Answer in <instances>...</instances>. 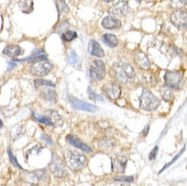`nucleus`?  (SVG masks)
I'll return each instance as SVG.
<instances>
[{"label": "nucleus", "mask_w": 187, "mask_h": 186, "mask_svg": "<svg viewBox=\"0 0 187 186\" xmlns=\"http://www.w3.org/2000/svg\"><path fill=\"white\" fill-rule=\"evenodd\" d=\"M102 26L106 30H115L119 29L121 26V22L118 18H114L112 15H108L102 21Z\"/></svg>", "instance_id": "nucleus-14"}, {"label": "nucleus", "mask_w": 187, "mask_h": 186, "mask_svg": "<svg viewBox=\"0 0 187 186\" xmlns=\"http://www.w3.org/2000/svg\"><path fill=\"white\" fill-rule=\"evenodd\" d=\"M49 169L54 176L56 177H64L67 174V170H66V166L65 163H64L63 160H61L59 156H57L56 154L53 155L52 157V161L49 165Z\"/></svg>", "instance_id": "nucleus-5"}, {"label": "nucleus", "mask_w": 187, "mask_h": 186, "mask_svg": "<svg viewBox=\"0 0 187 186\" xmlns=\"http://www.w3.org/2000/svg\"><path fill=\"white\" fill-rule=\"evenodd\" d=\"M87 93H89V97L91 100H93V101H103L104 100L103 97L99 96V95L95 93L91 87H87Z\"/></svg>", "instance_id": "nucleus-30"}, {"label": "nucleus", "mask_w": 187, "mask_h": 186, "mask_svg": "<svg viewBox=\"0 0 187 186\" xmlns=\"http://www.w3.org/2000/svg\"><path fill=\"white\" fill-rule=\"evenodd\" d=\"M33 117L35 118L37 121H39L40 123L42 124H45V125H53V122L51 121V119L49 117H46V116H42V115H39L38 113L36 112H33Z\"/></svg>", "instance_id": "nucleus-22"}, {"label": "nucleus", "mask_w": 187, "mask_h": 186, "mask_svg": "<svg viewBox=\"0 0 187 186\" xmlns=\"http://www.w3.org/2000/svg\"><path fill=\"white\" fill-rule=\"evenodd\" d=\"M183 74L180 71H167L165 73V83L170 89L179 90L182 86Z\"/></svg>", "instance_id": "nucleus-7"}, {"label": "nucleus", "mask_w": 187, "mask_h": 186, "mask_svg": "<svg viewBox=\"0 0 187 186\" xmlns=\"http://www.w3.org/2000/svg\"><path fill=\"white\" fill-rule=\"evenodd\" d=\"M65 159H66L67 166H68L72 171L81 170V169L84 167V165L87 164L86 156L77 153V152L66 151L65 152Z\"/></svg>", "instance_id": "nucleus-3"}, {"label": "nucleus", "mask_w": 187, "mask_h": 186, "mask_svg": "<svg viewBox=\"0 0 187 186\" xmlns=\"http://www.w3.org/2000/svg\"><path fill=\"white\" fill-rule=\"evenodd\" d=\"M103 42L106 44L108 47H111V48H114L118 45V39L115 35H112V34H105L103 36Z\"/></svg>", "instance_id": "nucleus-20"}, {"label": "nucleus", "mask_w": 187, "mask_h": 186, "mask_svg": "<svg viewBox=\"0 0 187 186\" xmlns=\"http://www.w3.org/2000/svg\"><path fill=\"white\" fill-rule=\"evenodd\" d=\"M171 22L180 30L187 28V12L181 9H177L171 14Z\"/></svg>", "instance_id": "nucleus-8"}, {"label": "nucleus", "mask_w": 187, "mask_h": 186, "mask_svg": "<svg viewBox=\"0 0 187 186\" xmlns=\"http://www.w3.org/2000/svg\"><path fill=\"white\" fill-rule=\"evenodd\" d=\"M158 151H159V147H155L154 150H152L151 153H149V156H148V160L149 161H154L155 159L157 158Z\"/></svg>", "instance_id": "nucleus-34"}, {"label": "nucleus", "mask_w": 187, "mask_h": 186, "mask_svg": "<svg viewBox=\"0 0 187 186\" xmlns=\"http://www.w3.org/2000/svg\"><path fill=\"white\" fill-rule=\"evenodd\" d=\"M129 10V6L127 1L125 0H120L116 2L113 6H111L109 9V12L115 16H124Z\"/></svg>", "instance_id": "nucleus-11"}, {"label": "nucleus", "mask_w": 187, "mask_h": 186, "mask_svg": "<svg viewBox=\"0 0 187 186\" xmlns=\"http://www.w3.org/2000/svg\"><path fill=\"white\" fill-rule=\"evenodd\" d=\"M103 92L110 100H117L121 95V87L115 83H106L103 87Z\"/></svg>", "instance_id": "nucleus-10"}, {"label": "nucleus", "mask_w": 187, "mask_h": 186, "mask_svg": "<svg viewBox=\"0 0 187 186\" xmlns=\"http://www.w3.org/2000/svg\"><path fill=\"white\" fill-rule=\"evenodd\" d=\"M90 77L94 82H100L106 75V67L102 60H95L90 67Z\"/></svg>", "instance_id": "nucleus-6"}, {"label": "nucleus", "mask_w": 187, "mask_h": 186, "mask_svg": "<svg viewBox=\"0 0 187 186\" xmlns=\"http://www.w3.org/2000/svg\"><path fill=\"white\" fill-rule=\"evenodd\" d=\"M89 52L91 55L96 56V57H104V50L102 49V47L100 46L97 41L95 40H91L89 43Z\"/></svg>", "instance_id": "nucleus-19"}, {"label": "nucleus", "mask_w": 187, "mask_h": 186, "mask_svg": "<svg viewBox=\"0 0 187 186\" xmlns=\"http://www.w3.org/2000/svg\"><path fill=\"white\" fill-rule=\"evenodd\" d=\"M127 164V158L125 157H119L112 160V170L118 173H123Z\"/></svg>", "instance_id": "nucleus-17"}, {"label": "nucleus", "mask_w": 187, "mask_h": 186, "mask_svg": "<svg viewBox=\"0 0 187 186\" xmlns=\"http://www.w3.org/2000/svg\"><path fill=\"white\" fill-rule=\"evenodd\" d=\"M8 157H9V159H10V162H11V164H12L13 166H14L15 168L20 169V170H22V166H20V165L18 164V160H16V159H15L14 155L12 154V152H11V150H10V148H8Z\"/></svg>", "instance_id": "nucleus-29"}, {"label": "nucleus", "mask_w": 187, "mask_h": 186, "mask_svg": "<svg viewBox=\"0 0 187 186\" xmlns=\"http://www.w3.org/2000/svg\"><path fill=\"white\" fill-rule=\"evenodd\" d=\"M52 69V64L47 59L38 60L34 62V64L30 67L29 71L36 76H45L47 75Z\"/></svg>", "instance_id": "nucleus-4"}, {"label": "nucleus", "mask_w": 187, "mask_h": 186, "mask_svg": "<svg viewBox=\"0 0 187 186\" xmlns=\"http://www.w3.org/2000/svg\"><path fill=\"white\" fill-rule=\"evenodd\" d=\"M45 170H37L33 172H25L22 175V180L30 185H36L45 177Z\"/></svg>", "instance_id": "nucleus-9"}, {"label": "nucleus", "mask_w": 187, "mask_h": 186, "mask_svg": "<svg viewBox=\"0 0 187 186\" xmlns=\"http://www.w3.org/2000/svg\"><path fill=\"white\" fill-rule=\"evenodd\" d=\"M57 8H58L59 14H65L68 11V6L63 0H57Z\"/></svg>", "instance_id": "nucleus-26"}, {"label": "nucleus", "mask_w": 187, "mask_h": 186, "mask_svg": "<svg viewBox=\"0 0 187 186\" xmlns=\"http://www.w3.org/2000/svg\"><path fill=\"white\" fill-rule=\"evenodd\" d=\"M42 140H46L47 143H48L49 144H51V145H53V144H54L52 143V140H51L49 137H47L46 135H44V134L42 135Z\"/></svg>", "instance_id": "nucleus-35"}, {"label": "nucleus", "mask_w": 187, "mask_h": 186, "mask_svg": "<svg viewBox=\"0 0 187 186\" xmlns=\"http://www.w3.org/2000/svg\"><path fill=\"white\" fill-rule=\"evenodd\" d=\"M66 141H67V143H68L70 145H72V147H74V148H79V150L86 152V153H91V148L89 147V145L86 144L84 143H83V141H81L79 138H77L76 136H74V135H72V134L67 135Z\"/></svg>", "instance_id": "nucleus-13"}, {"label": "nucleus", "mask_w": 187, "mask_h": 186, "mask_svg": "<svg viewBox=\"0 0 187 186\" xmlns=\"http://www.w3.org/2000/svg\"><path fill=\"white\" fill-rule=\"evenodd\" d=\"M105 2H110V1H113V0H103Z\"/></svg>", "instance_id": "nucleus-38"}, {"label": "nucleus", "mask_w": 187, "mask_h": 186, "mask_svg": "<svg viewBox=\"0 0 187 186\" xmlns=\"http://www.w3.org/2000/svg\"><path fill=\"white\" fill-rule=\"evenodd\" d=\"M187 5V0H171V6L174 8L180 9Z\"/></svg>", "instance_id": "nucleus-27"}, {"label": "nucleus", "mask_w": 187, "mask_h": 186, "mask_svg": "<svg viewBox=\"0 0 187 186\" xmlns=\"http://www.w3.org/2000/svg\"><path fill=\"white\" fill-rule=\"evenodd\" d=\"M161 94H162V97L164 98L165 101H167V102H169V101H171L173 99V92L171 91V89H170L169 87H161Z\"/></svg>", "instance_id": "nucleus-23"}, {"label": "nucleus", "mask_w": 187, "mask_h": 186, "mask_svg": "<svg viewBox=\"0 0 187 186\" xmlns=\"http://www.w3.org/2000/svg\"><path fill=\"white\" fill-rule=\"evenodd\" d=\"M160 106V100L151 91L144 90L139 97V107L144 111H154Z\"/></svg>", "instance_id": "nucleus-2"}, {"label": "nucleus", "mask_w": 187, "mask_h": 186, "mask_svg": "<svg viewBox=\"0 0 187 186\" xmlns=\"http://www.w3.org/2000/svg\"><path fill=\"white\" fill-rule=\"evenodd\" d=\"M76 37H77V34L75 32L71 31V30H67V31H65L62 34L61 38H62L64 42H70V41H72V40L75 39Z\"/></svg>", "instance_id": "nucleus-24"}, {"label": "nucleus", "mask_w": 187, "mask_h": 186, "mask_svg": "<svg viewBox=\"0 0 187 186\" xmlns=\"http://www.w3.org/2000/svg\"><path fill=\"white\" fill-rule=\"evenodd\" d=\"M42 59H47V55L44 50L42 49H37L35 50L32 55L26 57L25 59H19V60H14L15 62H19V61H26V62H36L38 60H42Z\"/></svg>", "instance_id": "nucleus-15"}, {"label": "nucleus", "mask_w": 187, "mask_h": 186, "mask_svg": "<svg viewBox=\"0 0 187 186\" xmlns=\"http://www.w3.org/2000/svg\"><path fill=\"white\" fill-rule=\"evenodd\" d=\"M134 62L142 69H149V67H151L148 58L142 52H136L134 54Z\"/></svg>", "instance_id": "nucleus-16"}, {"label": "nucleus", "mask_w": 187, "mask_h": 186, "mask_svg": "<svg viewBox=\"0 0 187 186\" xmlns=\"http://www.w3.org/2000/svg\"><path fill=\"white\" fill-rule=\"evenodd\" d=\"M2 125H3V124H2V121H1V120H0V128H1V127H2Z\"/></svg>", "instance_id": "nucleus-40"}, {"label": "nucleus", "mask_w": 187, "mask_h": 186, "mask_svg": "<svg viewBox=\"0 0 187 186\" xmlns=\"http://www.w3.org/2000/svg\"><path fill=\"white\" fill-rule=\"evenodd\" d=\"M35 86L36 87H55V83L50 82V80L45 79H36L35 80Z\"/></svg>", "instance_id": "nucleus-25"}, {"label": "nucleus", "mask_w": 187, "mask_h": 186, "mask_svg": "<svg viewBox=\"0 0 187 186\" xmlns=\"http://www.w3.org/2000/svg\"><path fill=\"white\" fill-rule=\"evenodd\" d=\"M68 63L71 64V65H74V66H76L77 64H79V56H77L76 54L74 53L73 51H71L70 55H69V57H68Z\"/></svg>", "instance_id": "nucleus-28"}, {"label": "nucleus", "mask_w": 187, "mask_h": 186, "mask_svg": "<svg viewBox=\"0 0 187 186\" xmlns=\"http://www.w3.org/2000/svg\"><path fill=\"white\" fill-rule=\"evenodd\" d=\"M136 1H137V2H139V3H140V2H142V1H145V0H136Z\"/></svg>", "instance_id": "nucleus-39"}, {"label": "nucleus", "mask_w": 187, "mask_h": 186, "mask_svg": "<svg viewBox=\"0 0 187 186\" xmlns=\"http://www.w3.org/2000/svg\"><path fill=\"white\" fill-rule=\"evenodd\" d=\"M70 104H71V106H72L73 109H75V110L87 111V112H94V111L97 110V107L94 106V105L83 102V101H80V100L76 99V98H73V97L70 98Z\"/></svg>", "instance_id": "nucleus-12"}, {"label": "nucleus", "mask_w": 187, "mask_h": 186, "mask_svg": "<svg viewBox=\"0 0 187 186\" xmlns=\"http://www.w3.org/2000/svg\"><path fill=\"white\" fill-rule=\"evenodd\" d=\"M8 65H9L8 70H12V68H14V67H15V61H14V60H13V61H9Z\"/></svg>", "instance_id": "nucleus-36"}, {"label": "nucleus", "mask_w": 187, "mask_h": 186, "mask_svg": "<svg viewBox=\"0 0 187 186\" xmlns=\"http://www.w3.org/2000/svg\"><path fill=\"white\" fill-rule=\"evenodd\" d=\"M22 53L23 50L18 45H7L3 49V54L6 56L12 57V58H15V57L22 55Z\"/></svg>", "instance_id": "nucleus-18"}, {"label": "nucleus", "mask_w": 187, "mask_h": 186, "mask_svg": "<svg viewBox=\"0 0 187 186\" xmlns=\"http://www.w3.org/2000/svg\"><path fill=\"white\" fill-rule=\"evenodd\" d=\"M106 145V150H109V148H112L114 147V143H111V140H109V138H106V140H103L101 141L100 144V148H104V147Z\"/></svg>", "instance_id": "nucleus-32"}, {"label": "nucleus", "mask_w": 187, "mask_h": 186, "mask_svg": "<svg viewBox=\"0 0 187 186\" xmlns=\"http://www.w3.org/2000/svg\"><path fill=\"white\" fill-rule=\"evenodd\" d=\"M114 74L117 80L121 83H128L131 80H133L135 77L134 69L132 68L131 65L124 62H118L115 63L113 66Z\"/></svg>", "instance_id": "nucleus-1"}, {"label": "nucleus", "mask_w": 187, "mask_h": 186, "mask_svg": "<svg viewBox=\"0 0 187 186\" xmlns=\"http://www.w3.org/2000/svg\"><path fill=\"white\" fill-rule=\"evenodd\" d=\"M148 129H149V126H148V125H147V126H145V128H144V130L142 131V134H144V136H147V135H148Z\"/></svg>", "instance_id": "nucleus-37"}, {"label": "nucleus", "mask_w": 187, "mask_h": 186, "mask_svg": "<svg viewBox=\"0 0 187 186\" xmlns=\"http://www.w3.org/2000/svg\"><path fill=\"white\" fill-rule=\"evenodd\" d=\"M42 97L44 98V100L49 101L51 103H56L57 95L52 90H46L44 91V92H42Z\"/></svg>", "instance_id": "nucleus-21"}, {"label": "nucleus", "mask_w": 187, "mask_h": 186, "mask_svg": "<svg viewBox=\"0 0 187 186\" xmlns=\"http://www.w3.org/2000/svg\"><path fill=\"white\" fill-rule=\"evenodd\" d=\"M133 180H134V178L132 177V176H121V177H116V178H115V181L128 182V183H131Z\"/></svg>", "instance_id": "nucleus-33"}, {"label": "nucleus", "mask_w": 187, "mask_h": 186, "mask_svg": "<svg viewBox=\"0 0 187 186\" xmlns=\"http://www.w3.org/2000/svg\"><path fill=\"white\" fill-rule=\"evenodd\" d=\"M184 150H185V147H183V148H182V150L181 151H180V153H178L177 155H176L175 156V157L174 158H173V160L171 161V162H170V163H168V164H166L165 166H164V167H163V169H162V170L161 171H160V173H162V172L163 171H165L166 170V169H167V168H169V166H171L173 163H174V162H176V161H177L178 160V158L180 157V156H181L182 155V153H183V152H184Z\"/></svg>", "instance_id": "nucleus-31"}]
</instances>
